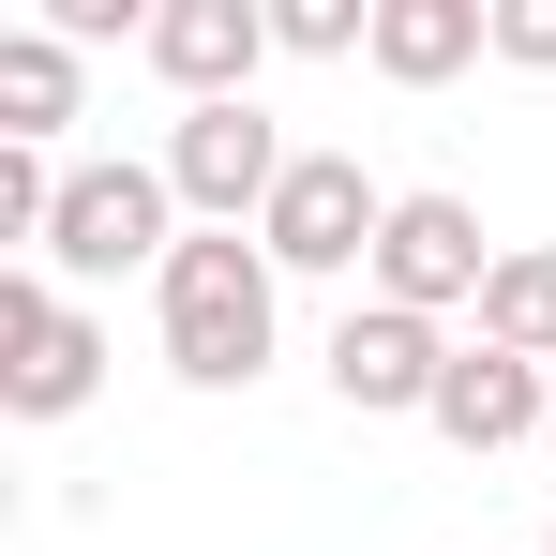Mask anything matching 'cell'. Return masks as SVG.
I'll return each instance as SVG.
<instances>
[{
  "label": "cell",
  "instance_id": "277c9868",
  "mask_svg": "<svg viewBox=\"0 0 556 556\" xmlns=\"http://www.w3.org/2000/svg\"><path fill=\"white\" fill-rule=\"evenodd\" d=\"M286 166H301V151H286L256 105H181V121H166V195H181V226H256L286 195Z\"/></svg>",
  "mask_w": 556,
  "mask_h": 556
},
{
  "label": "cell",
  "instance_id": "5b68a950",
  "mask_svg": "<svg viewBox=\"0 0 556 556\" xmlns=\"http://www.w3.org/2000/svg\"><path fill=\"white\" fill-rule=\"evenodd\" d=\"M256 241H271V271H376L391 195L362 181V151H301V166H286V195L256 211Z\"/></svg>",
  "mask_w": 556,
  "mask_h": 556
},
{
  "label": "cell",
  "instance_id": "9a60e30c",
  "mask_svg": "<svg viewBox=\"0 0 556 556\" xmlns=\"http://www.w3.org/2000/svg\"><path fill=\"white\" fill-rule=\"evenodd\" d=\"M542 556H556V527H542Z\"/></svg>",
  "mask_w": 556,
  "mask_h": 556
},
{
  "label": "cell",
  "instance_id": "4fadbf2b",
  "mask_svg": "<svg viewBox=\"0 0 556 556\" xmlns=\"http://www.w3.org/2000/svg\"><path fill=\"white\" fill-rule=\"evenodd\" d=\"M271 46L286 61H346V46H376V0H271Z\"/></svg>",
  "mask_w": 556,
  "mask_h": 556
},
{
  "label": "cell",
  "instance_id": "7c38bea8",
  "mask_svg": "<svg viewBox=\"0 0 556 556\" xmlns=\"http://www.w3.org/2000/svg\"><path fill=\"white\" fill-rule=\"evenodd\" d=\"M481 346H511V362L556 376V256H542V241L496 256V286H481Z\"/></svg>",
  "mask_w": 556,
  "mask_h": 556
},
{
  "label": "cell",
  "instance_id": "6da1fadb",
  "mask_svg": "<svg viewBox=\"0 0 556 556\" xmlns=\"http://www.w3.org/2000/svg\"><path fill=\"white\" fill-rule=\"evenodd\" d=\"M151 316H166V376L181 391H256L271 376V316H286V271L256 226H181V256L151 271Z\"/></svg>",
  "mask_w": 556,
  "mask_h": 556
},
{
  "label": "cell",
  "instance_id": "5bb4252c",
  "mask_svg": "<svg viewBox=\"0 0 556 556\" xmlns=\"http://www.w3.org/2000/svg\"><path fill=\"white\" fill-rule=\"evenodd\" d=\"M496 61H527V76H556V0H496Z\"/></svg>",
  "mask_w": 556,
  "mask_h": 556
},
{
  "label": "cell",
  "instance_id": "9c48e42d",
  "mask_svg": "<svg viewBox=\"0 0 556 556\" xmlns=\"http://www.w3.org/2000/svg\"><path fill=\"white\" fill-rule=\"evenodd\" d=\"M452 452H527V437H556V376L542 362H511V346H481L466 331L452 346V376H437V406H421Z\"/></svg>",
  "mask_w": 556,
  "mask_h": 556
},
{
  "label": "cell",
  "instance_id": "8fae6325",
  "mask_svg": "<svg viewBox=\"0 0 556 556\" xmlns=\"http://www.w3.org/2000/svg\"><path fill=\"white\" fill-rule=\"evenodd\" d=\"M61 121H76V46L30 15V30H0V136H30V151H46Z\"/></svg>",
  "mask_w": 556,
  "mask_h": 556
},
{
  "label": "cell",
  "instance_id": "ba28073f",
  "mask_svg": "<svg viewBox=\"0 0 556 556\" xmlns=\"http://www.w3.org/2000/svg\"><path fill=\"white\" fill-rule=\"evenodd\" d=\"M271 61V0H151V76L181 105H256Z\"/></svg>",
  "mask_w": 556,
  "mask_h": 556
},
{
  "label": "cell",
  "instance_id": "8992f818",
  "mask_svg": "<svg viewBox=\"0 0 556 556\" xmlns=\"http://www.w3.org/2000/svg\"><path fill=\"white\" fill-rule=\"evenodd\" d=\"M511 241H481V211L466 195H391V241H376V301H406V316H481V286H496Z\"/></svg>",
  "mask_w": 556,
  "mask_h": 556
},
{
  "label": "cell",
  "instance_id": "52a82bcc",
  "mask_svg": "<svg viewBox=\"0 0 556 556\" xmlns=\"http://www.w3.org/2000/svg\"><path fill=\"white\" fill-rule=\"evenodd\" d=\"M437 376H452V331L437 316H406V301H346L331 316V406L346 421H421Z\"/></svg>",
  "mask_w": 556,
  "mask_h": 556
},
{
  "label": "cell",
  "instance_id": "7a4b0ae2",
  "mask_svg": "<svg viewBox=\"0 0 556 556\" xmlns=\"http://www.w3.org/2000/svg\"><path fill=\"white\" fill-rule=\"evenodd\" d=\"M181 256V195H166V166H61V211H46V256L30 271L46 286H121V271H166Z\"/></svg>",
  "mask_w": 556,
  "mask_h": 556
},
{
  "label": "cell",
  "instance_id": "30bf717a",
  "mask_svg": "<svg viewBox=\"0 0 556 556\" xmlns=\"http://www.w3.org/2000/svg\"><path fill=\"white\" fill-rule=\"evenodd\" d=\"M391 91H452L466 61H496V0H376V46H362Z\"/></svg>",
  "mask_w": 556,
  "mask_h": 556
},
{
  "label": "cell",
  "instance_id": "3957f363",
  "mask_svg": "<svg viewBox=\"0 0 556 556\" xmlns=\"http://www.w3.org/2000/svg\"><path fill=\"white\" fill-rule=\"evenodd\" d=\"M105 391V331L76 286L46 271H0V421H76Z\"/></svg>",
  "mask_w": 556,
  "mask_h": 556
}]
</instances>
